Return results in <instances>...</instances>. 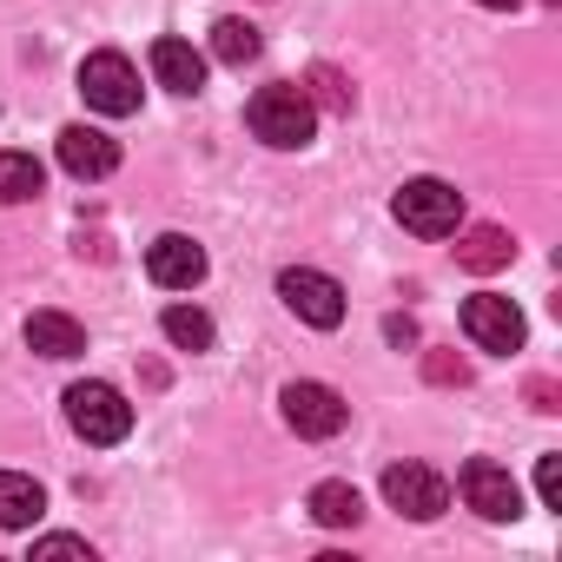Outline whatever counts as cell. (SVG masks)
Instances as JSON below:
<instances>
[{"mask_svg": "<svg viewBox=\"0 0 562 562\" xmlns=\"http://www.w3.org/2000/svg\"><path fill=\"white\" fill-rule=\"evenodd\" d=\"M457 496H463L483 522H516V516H522V490H516V476H509L503 463H490V457H470V463L457 470Z\"/></svg>", "mask_w": 562, "mask_h": 562, "instance_id": "7", "label": "cell"}, {"mask_svg": "<svg viewBox=\"0 0 562 562\" xmlns=\"http://www.w3.org/2000/svg\"><path fill=\"white\" fill-rule=\"evenodd\" d=\"M27 351H41V358L67 364V358H80V351H87V331H80L67 312H34V318H27Z\"/></svg>", "mask_w": 562, "mask_h": 562, "instance_id": "13", "label": "cell"}, {"mask_svg": "<svg viewBox=\"0 0 562 562\" xmlns=\"http://www.w3.org/2000/svg\"><path fill=\"white\" fill-rule=\"evenodd\" d=\"M278 299H285V312L305 318L312 331H338L345 325V285L331 271H312V265L278 271Z\"/></svg>", "mask_w": 562, "mask_h": 562, "instance_id": "4", "label": "cell"}, {"mask_svg": "<svg viewBox=\"0 0 562 562\" xmlns=\"http://www.w3.org/2000/svg\"><path fill=\"white\" fill-rule=\"evenodd\" d=\"M305 93H312V100H325V106H331V113H351V87H345V80H338V74H331V67H318V74H312V87H305Z\"/></svg>", "mask_w": 562, "mask_h": 562, "instance_id": "20", "label": "cell"}, {"mask_svg": "<svg viewBox=\"0 0 562 562\" xmlns=\"http://www.w3.org/2000/svg\"><path fill=\"white\" fill-rule=\"evenodd\" d=\"M60 555L93 562V542H80V536H41V542H34V562H60Z\"/></svg>", "mask_w": 562, "mask_h": 562, "instance_id": "21", "label": "cell"}, {"mask_svg": "<svg viewBox=\"0 0 562 562\" xmlns=\"http://www.w3.org/2000/svg\"><path fill=\"white\" fill-rule=\"evenodd\" d=\"M312 516H318L325 529H358L364 496H358L351 483H318V490H312Z\"/></svg>", "mask_w": 562, "mask_h": 562, "instance_id": "18", "label": "cell"}, {"mask_svg": "<svg viewBox=\"0 0 562 562\" xmlns=\"http://www.w3.org/2000/svg\"><path fill=\"white\" fill-rule=\"evenodd\" d=\"M153 80L166 93H199L205 87V54L192 41H179V34H159L153 41Z\"/></svg>", "mask_w": 562, "mask_h": 562, "instance_id": "11", "label": "cell"}, {"mask_svg": "<svg viewBox=\"0 0 562 562\" xmlns=\"http://www.w3.org/2000/svg\"><path fill=\"white\" fill-rule=\"evenodd\" d=\"M146 271H153L159 292H192L199 278H205V251H199L186 232H159V238L146 245Z\"/></svg>", "mask_w": 562, "mask_h": 562, "instance_id": "10", "label": "cell"}, {"mask_svg": "<svg viewBox=\"0 0 562 562\" xmlns=\"http://www.w3.org/2000/svg\"><path fill=\"white\" fill-rule=\"evenodd\" d=\"M67 424H74V437H87V443H126V430H133V404L113 391V384H100V378H87V384H74L67 391Z\"/></svg>", "mask_w": 562, "mask_h": 562, "instance_id": "3", "label": "cell"}, {"mask_svg": "<svg viewBox=\"0 0 562 562\" xmlns=\"http://www.w3.org/2000/svg\"><path fill=\"white\" fill-rule=\"evenodd\" d=\"M463 331H470V345L476 351H496V358H509V351H522V312L509 305V299H496V292H476V299H463Z\"/></svg>", "mask_w": 562, "mask_h": 562, "instance_id": "9", "label": "cell"}, {"mask_svg": "<svg viewBox=\"0 0 562 562\" xmlns=\"http://www.w3.org/2000/svg\"><path fill=\"white\" fill-rule=\"evenodd\" d=\"M41 186H47V172L34 153H0V205H27V199H41Z\"/></svg>", "mask_w": 562, "mask_h": 562, "instance_id": "16", "label": "cell"}, {"mask_svg": "<svg viewBox=\"0 0 562 562\" xmlns=\"http://www.w3.org/2000/svg\"><path fill=\"white\" fill-rule=\"evenodd\" d=\"M258 47H265V41H258V27H251V21H238V14H225V21L212 27V60H218V67H251V60H258Z\"/></svg>", "mask_w": 562, "mask_h": 562, "instance_id": "17", "label": "cell"}, {"mask_svg": "<svg viewBox=\"0 0 562 562\" xmlns=\"http://www.w3.org/2000/svg\"><path fill=\"white\" fill-rule=\"evenodd\" d=\"M457 258H463L470 271H496V265H509V258H516V238H509L503 225H470V232H463V245H457Z\"/></svg>", "mask_w": 562, "mask_h": 562, "instance_id": "15", "label": "cell"}, {"mask_svg": "<svg viewBox=\"0 0 562 562\" xmlns=\"http://www.w3.org/2000/svg\"><path fill=\"white\" fill-rule=\"evenodd\" d=\"M60 166L74 179H106L120 166V139H106L100 126H67L60 133Z\"/></svg>", "mask_w": 562, "mask_h": 562, "instance_id": "12", "label": "cell"}, {"mask_svg": "<svg viewBox=\"0 0 562 562\" xmlns=\"http://www.w3.org/2000/svg\"><path fill=\"white\" fill-rule=\"evenodd\" d=\"M384 503L411 522H437L450 509V483L430 470V463H391L384 470Z\"/></svg>", "mask_w": 562, "mask_h": 562, "instance_id": "8", "label": "cell"}, {"mask_svg": "<svg viewBox=\"0 0 562 562\" xmlns=\"http://www.w3.org/2000/svg\"><path fill=\"white\" fill-rule=\"evenodd\" d=\"M80 100L106 120H126L139 113V67L126 54H87L80 60Z\"/></svg>", "mask_w": 562, "mask_h": 562, "instance_id": "6", "label": "cell"}, {"mask_svg": "<svg viewBox=\"0 0 562 562\" xmlns=\"http://www.w3.org/2000/svg\"><path fill=\"white\" fill-rule=\"evenodd\" d=\"M476 8H516V0H476Z\"/></svg>", "mask_w": 562, "mask_h": 562, "instance_id": "23", "label": "cell"}, {"mask_svg": "<svg viewBox=\"0 0 562 562\" xmlns=\"http://www.w3.org/2000/svg\"><path fill=\"white\" fill-rule=\"evenodd\" d=\"M41 509H47V490L34 476L0 470V529H27V522H41Z\"/></svg>", "mask_w": 562, "mask_h": 562, "instance_id": "14", "label": "cell"}, {"mask_svg": "<svg viewBox=\"0 0 562 562\" xmlns=\"http://www.w3.org/2000/svg\"><path fill=\"white\" fill-rule=\"evenodd\" d=\"M536 496H542L549 509H562V457H555V450L536 463Z\"/></svg>", "mask_w": 562, "mask_h": 562, "instance_id": "22", "label": "cell"}, {"mask_svg": "<svg viewBox=\"0 0 562 562\" xmlns=\"http://www.w3.org/2000/svg\"><path fill=\"white\" fill-rule=\"evenodd\" d=\"M278 411H285V424L299 437H312V443H325V437H338L351 424V404L331 384H318V378H292L285 391H278Z\"/></svg>", "mask_w": 562, "mask_h": 562, "instance_id": "5", "label": "cell"}, {"mask_svg": "<svg viewBox=\"0 0 562 562\" xmlns=\"http://www.w3.org/2000/svg\"><path fill=\"white\" fill-rule=\"evenodd\" d=\"M245 126H251L265 146H278V153H299V146H312V133H318V100H312L305 87H292V80L258 87V93L245 100Z\"/></svg>", "mask_w": 562, "mask_h": 562, "instance_id": "1", "label": "cell"}, {"mask_svg": "<svg viewBox=\"0 0 562 562\" xmlns=\"http://www.w3.org/2000/svg\"><path fill=\"white\" fill-rule=\"evenodd\" d=\"M549 8H555V0H549Z\"/></svg>", "mask_w": 562, "mask_h": 562, "instance_id": "24", "label": "cell"}, {"mask_svg": "<svg viewBox=\"0 0 562 562\" xmlns=\"http://www.w3.org/2000/svg\"><path fill=\"white\" fill-rule=\"evenodd\" d=\"M391 212H397V225L417 232V238H450V232L463 225V192H457L450 179H411V186L391 199Z\"/></svg>", "mask_w": 562, "mask_h": 562, "instance_id": "2", "label": "cell"}, {"mask_svg": "<svg viewBox=\"0 0 562 562\" xmlns=\"http://www.w3.org/2000/svg\"><path fill=\"white\" fill-rule=\"evenodd\" d=\"M159 331L179 345V351H212V318L199 312V305H166V318H159Z\"/></svg>", "mask_w": 562, "mask_h": 562, "instance_id": "19", "label": "cell"}]
</instances>
